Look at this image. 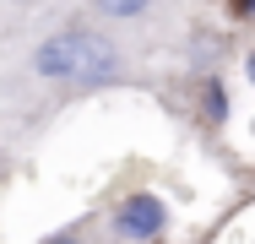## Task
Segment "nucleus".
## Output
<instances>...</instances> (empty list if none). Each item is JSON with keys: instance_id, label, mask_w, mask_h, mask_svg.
I'll return each mask as SVG.
<instances>
[{"instance_id": "f257e3e1", "label": "nucleus", "mask_w": 255, "mask_h": 244, "mask_svg": "<svg viewBox=\"0 0 255 244\" xmlns=\"http://www.w3.org/2000/svg\"><path fill=\"white\" fill-rule=\"evenodd\" d=\"M141 76V54L125 49L109 27L65 5L54 22H44L0 71V98L22 103H76V98L109 93Z\"/></svg>"}, {"instance_id": "f03ea898", "label": "nucleus", "mask_w": 255, "mask_h": 244, "mask_svg": "<svg viewBox=\"0 0 255 244\" xmlns=\"http://www.w3.org/2000/svg\"><path fill=\"white\" fill-rule=\"evenodd\" d=\"M71 5L82 16H93L98 27H109L136 54L174 44L179 27H185V0H71Z\"/></svg>"}, {"instance_id": "7ed1b4c3", "label": "nucleus", "mask_w": 255, "mask_h": 244, "mask_svg": "<svg viewBox=\"0 0 255 244\" xmlns=\"http://www.w3.org/2000/svg\"><path fill=\"white\" fill-rule=\"evenodd\" d=\"M71 0H0V60H11L44 22H54Z\"/></svg>"}, {"instance_id": "20e7f679", "label": "nucleus", "mask_w": 255, "mask_h": 244, "mask_svg": "<svg viewBox=\"0 0 255 244\" xmlns=\"http://www.w3.org/2000/svg\"><path fill=\"white\" fill-rule=\"evenodd\" d=\"M168 228V206L157 201V195H125L114 212H109V234L114 239H125V244H147V239H157Z\"/></svg>"}, {"instance_id": "39448f33", "label": "nucleus", "mask_w": 255, "mask_h": 244, "mask_svg": "<svg viewBox=\"0 0 255 244\" xmlns=\"http://www.w3.org/2000/svg\"><path fill=\"white\" fill-rule=\"evenodd\" d=\"M223 16H228L234 33H245V27L255 22V0H223Z\"/></svg>"}, {"instance_id": "423d86ee", "label": "nucleus", "mask_w": 255, "mask_h": 244, "mask_svg": "<svg viewBox=\"0 0 255 244\" xmlns=\"http://www.w3.org/2000/svg\"><path fill=\"white\" fill-rule=\"evenodd\" d=\"M44 244H87L82 234H54V239H44Z\"/></svg>"}]
</instances>
